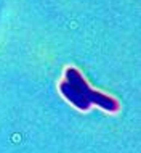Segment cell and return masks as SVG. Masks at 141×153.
Wrapping results in <instances>:
<instances>
[{
	"label": "cell",
	"instance_id": "1",
	"mask_svg": "<svg viewBox=\"0 0 141 153\" xmlns=\"http://www.w3.org/2000/svg\"><path fill=\"white\" fill-rule=\"evenodd\" d=\"M59 92L69 103L82 111L90 110L92 105L106 110L107 113H115L120 108L115 98L90 87L77 68H68L64 71V81L59 82Z\"/></svg>",
	"mask_w": 141,
	"mask_h": 153
}]
</instances>
